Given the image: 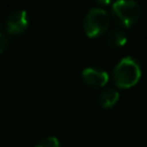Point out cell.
<instances>
[{
	"label": "cell",
	"instance_id": "obj_1",
	"mask_svg": "<svg viewBox=\"0 0 147 147\" xmlns=\"http://www.w3.org/2000/svg\"><path fill=\"white\" fill-rule=\"evenodd\" d=\"M141 77V65L137 57L126 55L122 57L113 70V80L119 88L134 86Z\"/></svg>",
	"mask_w": 147,
	"mask_h": 147
},
{
	"label": "cell",
	"instance_id": "obj_2",
	"mask_svg": "<svg viewBox=\"0 0 147 147\" xmlns=\"http://www.w3.org/2000/svg\"><path fill=\"white\" fill-rule=\"evenodd\" d=\"M141 14L140 5L133 0H118L111 6V16L115 22L123 26L130 28L133 25Z\"/></svg>",
	"mask_w": 147,
	"mask_h": 147
},
{
	"label": "cell",
	"instance_id": "obj_3",
	"mask_svg": "<svg viewBox=\"0 0 147 147\" xmlns=\"http://www.w3.org/2000/svg\"><path fill=\"white\" fill-rule=\"evenodd\" d=\"M110 23L108 11L102 7H93L88 9L83 20V28L87 37L94 38L106 32Z\"/></svg>",
	"mask_w": 147,
	"mask_h": 147
},
{
	"label": "cell",
	"instance_id": "obj_4",
	"mask_svg": "<svg viewBox=\"0 0 147 147\" xmlns=\"http://www.w3.org/2000/svg\"><path fill=\"white\" fill-rule=\"evenodd\" d=\"M29 26L28 13L24 9H17L11 11L6 20V32L10 36L22 34Z\"/></svg>",
	"mask_w": 147,
	"mask_h": 147
},
{
	"label": "cell",
	"instance_id": "obj_5",
	"mask_svg": "<svg viewBox=\"0 0 147 147\" xmlns=\"http://www.w3.org/2000/svg\"><path fill=\"white\" fill-rule=\"evenodd\" d=\"M83 82L91 87H102L109 80V74L100 67H87L82 71Z\"/></svg>",
	"mask_w": 147,
	"mask_h": 147
},
{
	"label": "cell",
	"instance_id": "obj_6",
	"mask_svg": "<svg viewBox=\"0 0 147 147\" xmlns=\"http://www.w3.org/2000/svg\"><path fill=\"white\" fill-rule=\"evenodd\" d=\"M127 41V34L124 30L119 28H114L107 31L105 34V44L111 48L122 47Z\"/></svg>",
	"mask_w": 147,
	"mask_h": 147
},
{
	"label": "cell",
	"instance_id": "obj_7",
	"mask_svg": "<svg viewBox=\"0 0 147 147\" xmlns=\"http://www.w3.org/2000/svg\"><path fill=\"white\" fill-rule=\"evenodd\" d=\"M118 99H119V92L113 87L102 90L100 92V94L98 95V102L105 109H109V108L114 107L117 103Z\"/></svg>",
	"mask_w": 147,
	"mask_h": 147
},
{
	"label": "cell",
	"instance_id": "obj_8",
	"mask_svg": "<svg viewBox=\"0 0 147 147\" xmlns=\"http://www.w3.org/2000/svg\"><path fill=\"white\" fill-rule=\"evenodd\" d=\"M34 147H61V144L59 141V139L54 136H47L44 138H40Z\"/></svg>",
	"mask_w": 147,
	"mask_h": 147
},
{
	"label": "cell",
	"instance_id": "obj_9",
	"mask_svg": "<svg viewBox=\"0 0 147 147\" xmlns=\"http://www.w3.org/2000/svg\"><path fill=\"white\" fill-rule=\"evenodd\" d=\"M8 46H9V38L5 32L2 24L0 23V53H3L5 51H7Z\"/></svg>",
	"mask_w": 147,
	"mask_h": 147
}]
</instances>
